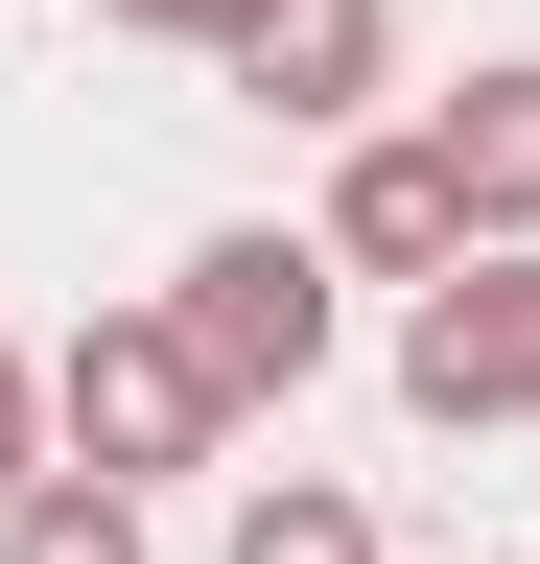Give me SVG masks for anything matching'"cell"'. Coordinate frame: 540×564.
Here are the masks:
<instances>
[{
  "mask_svg": "<svg viewBox=\"0 0 540 564\" xmlns=\"http://www.w3.org/2000/svg\"><path fill=\"white\" fill-rule=\"evenodd\" d=\"M258 118H306V141H353L376 95H399V0H258V24L212 47Z\"/></svg>",
  "mask_w": 540,
  "mask_h": 564,
  "instance_id": "cell-5",
  "label": "cell"
},
{
  "mask_svg": "<svg viewBox=\"0 0 540 564\" xmlns=\"http://www.w3.org/2000/svg\"><path fill=\"white\" fill-rule=\"evenodd\" d=\"M212 447H235V400H212V352H188L165 306H95L71 352H47V470L165 494V470H212Z\"/></svg>",
  "mask_w": 540,
  "mask_h": 564,
  "instance_id": "cell-1",
  "label": "cell"
},
{
  "mask_svg": "<svg viewBox=\"0 0 540 564\" xmlns=\"http://www.w3.org/2000/svg\"><path fill=\"white\" fill-rule=\"evenodd\" d=\"M95 24H118V47H235L258 0H95Z\"/></svg>",
  "mask_w": 540,
  "mask_h": 564,
  "instance_id": "cell-10",
  "label": "cell"
},
{
  "mask_svg": "<svg viewBox=\"0 0 540 564\" xmlns=\"http://www.w3.org/2000/svg\"><path fill=\"white\" fill-rule=\"evenodd\" d=\"M0 494H47V352L0 329Z\"/></svg>",
  "mask_w": 540,
  "mask_h": 564,
  "instance_id": "cell-9",
  "label": "cell"
},
{
  "mask_svg": "<svg viewBox=\"0 0 540 564\" xmlns=\"http://www.w3.org/2000/svg\"><path fill=\"white\" fill-rule=\"evenodd\" d=\"M494 564H540V541H494Z\"/></svg>",
  "mask_w": 540,
  "mask_h": 564,
  "instance_id": "cell-11",
  "label": "cell"
},
{
  "mask_svg": "<svg viewBox=\"0 0 540 564\" xmlns=\"http://www.w3.org/2000/svg\"><path fill=\"white\" fill-rule=\"evenodd\" d=\"M423 141H447L470 236H540V47H494V70H447V95H423Z\"/></svg>",
  "mask_w": 540,
  "mask_h": 564,
  "instance_id": "cell-6",
  "label": "cell"
},
{
  "mask_svg": "<svg viewBox=\"0 0 540 564\" xmlns=\"http://www.w3.org/2000/svg\"><path fill=\"white\" fill-rule=\"evenodd\" d=\"M0 564H142V494H95V470L0 494Z\"/></svg>",
  "mask_w": 540,
  "mask_h": 564,
  "instance_id": "cell-8",
  "label": "cell"
},
{
  "mask_svg": "<svg viewBox=\"0 0 540 564\" xmlns=\"http://www.w3.org/2000/svg\"><path fill=\"white\" fill-rule=\"evenodd\" d=\"M165 329L212 352V400H306V377H329V236H283V212H235V236H188Z\"/></svg>",
  "mask_w": 540,
  "mask_h": 564,
  "instance_id": "cell-2",
  "label": "cell"
},
{
  "mask_svg": "<svg viewBox=\"0 0 540 564\" xmlns=\"http://www.w3.org/2000/svg\"><path fill=\"white\" fill-rule=\"evenodd\" d=\"M212 564H376V494H353V470H258Z\"/></svg>",
  "mask_w": 540,
  "mask_h": 564,
  "instance_id": "cell-7",
  "label": "cell"
},
{
  "mask_svg": "<svg viewBox=\"0 0 540 564\" xmlns=\"http://www.w3.org/2000/svg\"><path fill=\"white\" fill-rule=\"evenodd\" d=\"M399 400L423 423H540V236H470L399 306Z\"/></svg>",
  "mask_w": 540,
  "mask_h": 564,
  "instance_id": "cell-3",
  "label": "cell"
},
{
  "mask_svg": "<svg viewBox=\"0 0 540 564\" xmlns=\"http://www.w3.org/2000/svg\"><path fill=\"white\" fill-rule=\"evenodd\" d=\"M306 236H329V282H399V306H423V282L470 259V188H447V141H423V118H353V165H329Z\"/></svg>",
  "mask_w": 540,
  "mask_h": 564,
  "instance_id": "cell-4",
  "label": "cell"
}]
</instances>
